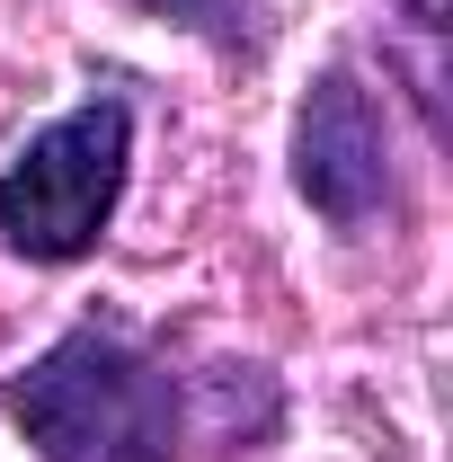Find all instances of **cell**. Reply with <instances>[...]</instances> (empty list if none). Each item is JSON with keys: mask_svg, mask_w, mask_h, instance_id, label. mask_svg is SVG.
Returning <instances> with one entry per match:
<instances>
[{"mask_svg": "<svg viewBox=\"0 0 453 462\" xmlns=\"http://www.w3.org/2000/svg\"><path fill=\"white\" fill-rule=\"evenodd\" d=\"M125 170H134V116H125V98H89V107L54 116L0 170V240L18 258H36V267L89 258L116 223Z\"/></svg>", "mask_w": 453, "mask_h": 462, "instance_id": "7a4b0ae2", "label": "cell"}, {"mask_svg": "<svg viewBox=\"0 0 453 462\" xmlns=\"http://www.w3.org/2000/svg\"><path fill=\"white\" fill-rule=\"evenodd\" d=\"M134 9L161 27H196L214 45H249V0H134Z\"/></svg>", "mask_w": 453, "mask_h": 462, "instance_id": "277c9868", "label": "cell"}, {"mask_svg": "<svg viewBox=\"0 0 453 462\" xmlns=\"http://www.w3.org/2000/svg\"><path fill=\"white\" fill-rule=\"evenodd\" d=\"M9 418L45 462H178L187 383L116 329H71L9 383Z\"/></svg>", "mask_w": 453, "mask_h": 462, "instance_id": "6da1fadb", "label": "cell"}, {"mask_svg": "<svg viewBox=\"0 0 453 462\" xmlns=\"http://www.w3.org/2000/svg\"><path fill=\"white\" fill-rule=\"evenodd\" d=\"M293 178H302V196H311L329 223H347V231L383 205V125H374V98L356 89V71H329V80L302 98Z\"/></svg>", "mask_w": 453, "mask_h": 462, "instance_id": "3957f363", "label": "cell"}]
</instances>
